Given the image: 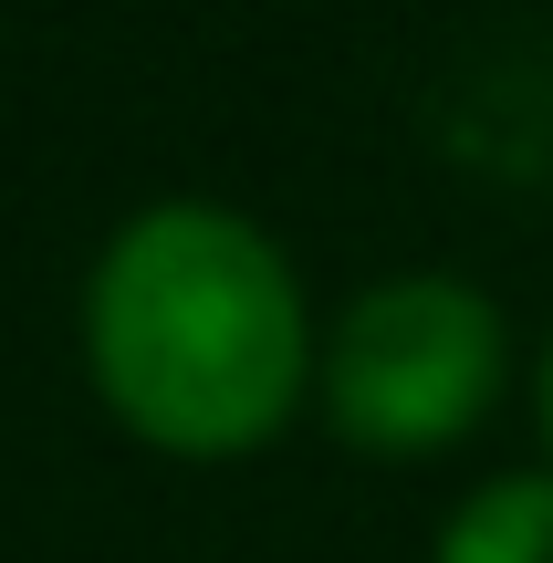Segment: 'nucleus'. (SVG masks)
<instances>
[{
	"label": "nucleus",
	"instance_id": "nucleus-4",
	"mask_svg": "<svg viewBox=\"0 0 553 563\" xmlns=\"http://www.w3.org/2000/svg\"><path fill=\"white\" fill-rule=\"evenodd\" d=\"M543 439H553V355H543Z\"/></svg>",
	"mask_w": 553,
	"mask_h": 563
},
{
	"label": "nucleus",
	"instance_id": "nucleus-1",
	"mask_svg": "<svg viewBox=\"0 0 553 563\" xmlns=\"http://www.w3.org/2000/svg\"><path fill=\"white\" fill-rule=\"evenodd\" d=\"M95 386L178 460L262 449L303 397V292L251 220L167 199L104 251L84 302Z\"/></svg>",
	"mask_w": 553,
	"mask_h": 563
},
{
	"label": "nucleus",
	"instance_id": "nucleus-3",
	"mask_svg": "<svg viewBox=\"0 0 553 563\" xmlns=\"http://www.w3.org/2000/svg\"><path fill=\"white\" fill-rule=\"evenodd\" d=\"M439 563H553V481H491L450 532H439Z\"/></svg>",
	"mask_w": 553,
	"mask_h": 563
},
{
	"label": "nucleus",
	"instance_id": "nucleus-2",
	"mask_svg": "<svg viewBox=\"0 0 553 563\" xmlns=\"http://www.w3.org/2000/svg\"><path fill=\"white\" fill-rule=\"evenodd\" d=\"M491 386H501V313L471 282H439V272L366 292L324 365L334 428L376 460H418V449L460 439L491 407Z\"/></svg>",
	"mask_w": 553,
	"mask_h": 563
}]
</instances>
